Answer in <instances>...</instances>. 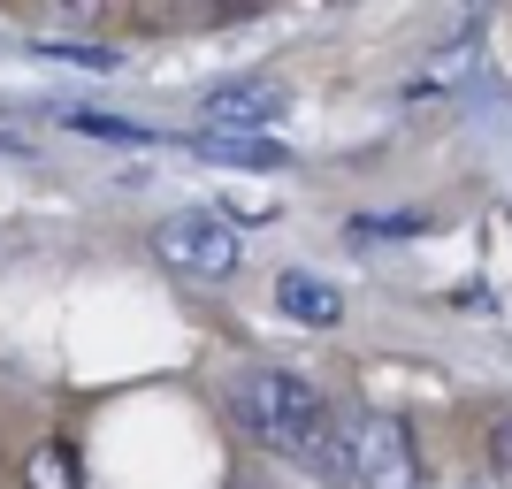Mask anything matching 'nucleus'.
Returning a JSON list of instances; mask_svg holds the SVG:
<instances>
[{
    "label": "nucleus",
    "mask_w": 512,
    "mask_h": 489,
    "mask_svg": "<svg viewBox=\"0 0 512 489\" xmlns=\"http://www.w3.org/2000/svg\"><path fill=\"white\" fill-rule=\"evenodd\" d=\"M337 482L344 489H421V451L398 413H352L337 444Z\"/></svg>",
    "instance_id": "obj_2"
},
{
    "label": "nucleus",
    "mask_w": 512,
    "mask_h": 489,
    "mask_svg": "<svg viewBox=\"0 0 512 489\" xmlns=\"http://www.w3.org/2000/svg\"><path fill=\"white\" fill-rule=\"evenodd\" d=\"M276 306L291 321H306V329H337V314H344V291L329 276H314V268H283V283H276Z\"/></svg>",
    "instance_id": "obj_5"
},
{
    "label": "nucleus",
    "mask_w": 512,
    "mask_h": 489,
    "mask_svg": "<svg viewBox=\"0 0 512 489\" xmlns=\"http://www.w3.org/2000/svg\"><path fill=\"white\" fill-rule=\"evenodd\" d=\"M153 253L169 260L176 276L222 283V276H237V260H245V237H237L230 214H214V207H176L169 222L153 230Z\"/></svg>",
    "instance_id": "obj_3"
},
{
    "label": "nucleus",
    "mask_w": 512,
    "mask_h": 489,
    "mask_svg": "<svg viewBox=\"0 0 512 489\" xmlns=\"http://www.w3.org/2000/svg\"><path fill=\"white\" fill-rule=\"evenodd\" d=\"M69 130H92V138H130V146H146V138H153L146 123H123V115H69Z\"/></svg>",
    "instance_id": "obj_8"
},
{
    "label": "nucleus",
    "mask_w": 512,
    "mask_h": 489,
    "mask_svg": "<svg viewBox=\"0 0 512 489\" xmlns=\"http://www.w3.org/2000/svg\"><path fill=\"white\" fill-rule=\"evenodd\" d=\"M192 146L207 153V161H230V169H283V161H291L283 138H214V130H192Z\"/></svg>",
    "instance_id": "obj_6"
},
{
    "label": "nucleus",
    "mask_w": 512,
    "mask_h": 489,
    "mask_svg": "<svg viewBox=\"0 0 512 489\" xmlns=\"http://www.w3.org/2000/svg\"><path fill=\"white\" fill-rule=\"evenodd\" d=\"M23 474H31V489H77V459H69L62 444H39Z\"/></svg>",
    "instance_id": "obj_7"
},
{
    "label": "nucleus",
    "mask_w": 512,
    "mask_h": 489,
    "mask_svg": "<svg viewBox=\"0 0 512 489\" xmlns=\"http://www.w3.org/2000/svg\"><path fill=\"white\" fill-rule=\"evenodd\" d=\"M283 107H291V92H283L276 77H237V85H214L207 100H199V123H207L214 138H268V130L283 123Z\"/></svg>",
    "instance_id": "obj_4"
},
{
    "label": "nucleus",
    "mask_w": 512,
    "mask_h": 489,
    "mask_svg": "<svg viewBox=\"0 0 512 489\" xmlns=\"http://www.w3.org/2000/svg\"><path fill=\"white\" fill-rule=\"evenodd\" d=\"M230 413L260 451H276L291 467H314V474H337L344 421L321 398V383H306L299 367H245L230 390Z\"/></svg>",
    "instance_id": "obj_1"
},
{
    "label": "nucleus",
    "mask_w": 512,
    "mask_h": 489,
    "mask_svg": "<svg viewBox=\"0 0 512 489\" xmlns=\"http://www.w3.org/2000/svg\"><path fill=\"white\" fill-rule=\"evenodd\" d=\"M490 467H497V482L512 489V413H505V421L490 428Z\"/></svg>",
    "instance_id": "obj_9"
}]
</instances>
